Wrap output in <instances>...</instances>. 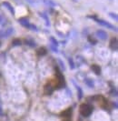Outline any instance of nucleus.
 Segmentation results:
<instances>
[{"mask_svg": "<svg viewBox=\"0 0 118 121\" xmlns=\"http://www.w3.org/2000/svg\"><path fill=\"white\" fill-rule=\"evenodd\" d=\"M16 1H18V0H16Z\"/></svg>", "mask_w": 118, "mask_h": 121, "instance_id": "f704fd0d", "label": "nucleus"}, {"mask_svg": "<svg viewBox=\"0 0 118 121\" xmlns=\"http://www.w3.org/2000/svg\"><path fill=\"white\" fill-rule=\"evenodd\" d=\"M50 48H51V50L54 51V52H55V53H57V52H58L57 47H55V46H53V45H50Z\"/></svg>", "mask_w": 118, "mask_h": 121, "instance_id": "bb28decb", "label": "nucleus"}, {"mask_svg": "<svg viewBox=\"0 0 118 121\" xmlns=\"http://www.w3.org/2000/svg\"><path fill=\"white\" fill-rule=\"evenodd\" d=\"M58 64H59V66H60V67H61V69L63 70V71H65V64H64V62L61 60V59H58Z\"/></svg>", "mask_w": 118, "mask_h": 121, "instance_id": "4be33fe9", "label": "nucleus"}, {"mask_svg": "<svg viewBox=\"0 0 118 121\" xmlns=\"http://www.w3.org/2000/svg\"><path fill=\"white\" fill-rule=\"evenodd\" d=\"M87 17L88 18H92L93 20H94L96 23H98V24L102 26H105L106 28H109V29H111V30H114V31H117V28L114 26H113L112 24H110L109 22H107V21H105V20H103V19H100V18L96 17L95 16H87Z\"/></svg>", "mask_w": 118, "mask_h": 121, "instance_id": "f257e3e1", "label": "nucleus"}, {"mask_svg": "<svg viewBox=\"0 0 118 121\" xmlns=\"http://www.w3.org/2000/svg\"><path fill=\"white\" fill-rule=\"evenodd\" d=\"M93 109L94 108H93V107H92L91 105H88V104H82V105L80 106L79 111H80V114H81L83 117H88L89 116L92 114Z\"/></svg>", "mask_w": 118, "mask_h": 121, "instance_id": "7ed1b4c3", "label": "nucleus"}, {"mask_svg": "<svg viewBox=\"0 0 118 121\" xmlns=\"http://www.w3.org/2000/svg\"><path fill=\"white\" fill-rule=\"evenodd\" d=\"M2 5L5 6V7H6L12 15H15V9H14V7L12 6V5L9 3V2H7V1H4V2L2 3Z\"/></svg>", "mask_w": 118, "mask_h": 121, "instance_id": "9b49d317", "label": "nucleus"}, {"mask_svg": "<svg viewBox=\"0 0 118 121\" xmlns=\"http://www.w3.org/2000/svg\"><path fill=\"white\" fill-rule=\"evenodd\" d=\"M26 1H28L29 3H31V4H34V3H35V0H26Z\"/></svg>", "mask_w": 118, "mask_h": 121, "instance_id": "c756f323", "label": "nucleus"}, {"mask_svg": "<svg viewBox=\"0 0 118 121\" xmlns=\"http://www.w3.org/2000/svg\"><path fill=\"white\" fill-rule=\"evenodd\" d=\"M64 121H71V119H69V118H66L65 120H64Z\"/></svg>", "mask_w": 118, "mask_h": 121, "instance_id": "7c9ffc66", "label": "nucleus"}, {"mask_svg": "<svg viewBox=\"0 0 118 121\" xmlns=\"http://www.w3.org/2000/svg\"><path fill=\"white\" fill-rule=\"evenodd\" d=\"M74 1H76V0H74Z\"/></svg>", "mask_w": 118, "mask_h": 121, "instance_id": "473e14b6", "label": "nucleus"}, {"mask_svg": "<svg viewBox=\"0 0 118 121\" xmlns=\"http://www.w3.org/2000/svg\"><path fill=\"white\" fill-rule=\"evenodd\" d=\"M14 31H15V29H14L13 27H8L6 30L3 31V32H2V31H0V37H5V38L9 37L11 35H13Z\"/></svg>", "mask_w": 118, "mask_h": 121, "instance_id": "20e7f679", "label": "nucleus"}, {"mask_svg": "<svg viewBox=\"0 0 118 121\" xmlns=\"http://www.w3.org/2000/svg\"><path fill=\"white\" fill-rule=\"evenodd\" d=\"M84 82H85V84L88 86L89 87H94V81H93V80H92L91 78H84Z\"/></svg>", "mask_w": 118, "mask_h": 121, "instance_id": "2eb2a0df", "label": "nucleus"}, {"mask_svg": "<svg viewBox=\"0 0 118 121\" xmlns=\"http://www.w3.org/2000/svg\"><path fill=\"white\" fill-rule=\"evenodd\" d=\"M55 77H56V79H57V84H56L55 88L60 89L62 87H64L65 85V78L63 76V73L61 72V70H59L57 67H55Z\"/></svg>", "mask_w": 118, "mask_h": 121, "instance_id": "f03ea898", "label": "nucleus"}, {"mask_svg": "<svg viewBox=\"0 0 118 121\" xmlns=\"http://www.w3.org/2000/svg\"><path fill=\"white\" fill-rule=\"evenodd\" d=\"M28 29H30V30H33V31H38V28L35 26V25H32V24L29 25V26H28Z\"/></svg>", "mask_w": 118, "mask_h": 121, "instance_id": "393cba45", "label": "nucleus"}, {"mask_svg": "<svg viewBox=\"0 0 118 121\" xmlns=\"http://www.w3.org/2000/svg\"><path fill=\"white\" fill-rule=\"evenodd\" d=\"M42 1H43V3H44L45 5H46V6H48L54 7V6H56V3H55L54 0H42Z\"/></svg>", "mask_w": 118, "mask_h": 121, "instance_id": "4468645a", "label": "nucleus"}, {"mask_svg": "<svg viewBox=\"0 0 118 121\" xmlns=\"http://www.w3.org/2000/svg\"><path fill=\"white\" fill-rule=\"evenodd\" d=\"M72 108H69L65 109V110H64L61 114H60V116L62 117H65V118H69L71 116H72Z\"/></svg>", "mask_w": 118, "mask_h": 121, "instance_id": "1a4fd4ad", "label": "nucleus"}, {"mask_svg": "<svg viewBox=\"0 0 118 121\" xmlns=\"http://www.w3.org/2000/svg\"><path fill=\"white\" fill-rule=\"evenodd\" d=\"M0 76H1V73H0Z\"/></svg>", "mask_w": 118, "mask_h": 121, "instance_id": "72a5a7b5", "label": "nucleus"}, {"mask_svg": "<svg viewBox=\"0 0 118 121\" xmlns=\"http://www.w3.org/2000/svg\"><path fill=\"white\" fill-rule=\"evenodd\" d=\"M3 116V109L1 108V106H0V117H2Z\"/></svg>", "mask_w": 118, "mask_h": 121, "instance_id": "c85d7f7f", "label": "nucleus"}, {"mask_svg": "<svg viewBox=\"0 0 118 121\" xmlns=\"http://www.w3.org/2000/svg\"><path fill=\"white\" fill-rule=\"evenodd\" d=\"M6 23V17H3V16H0V24L1 25H4Z\"/></svg>", "mask_w": 118, "mask_h": 121, "instance_id": "a878e982", "label": "nucleus"}, {"mask_svg": "<svg viewBox=\"0 0 118 121\" xmlns=\"http://www.w3.org/2000/svg\"><path fill=\"white\" fill-rule=\"evenodd\" d=\"M113 107H114V108L117 109V108H118V105H117V103H116V102H113Z\"/></svg>", "mask_w": 118, "mask_h": 121, "instance_id": "cd10ccee", "label": "nucleus"}, {"mask_svg": "<svg viewBox=\"0 0 118 121\" xmlns=\"http://www.w3.org/2000/svg\"><path fill=\"white\" fill-rule=\"evenodd\" d=\"M109 48L112 49V50H114L116 51L118 48V42H117V38L116 37H113L110 41V44H109Z\"/></svg>", "mask_w": 118, "mask_h": 121, "instance_id": "39448f33", "label": "nucleus"}, {"mask_svg": "<svg viewBox=\"0 0 118 121\" xmlns=\"http://www.w3.org/2000/svg\"><path fill=\"white\" fill-rule=\"evenodd\" d=\"M109 17H112L114 20H115V21H117L118 20V16L117 14H115V13H109Z\"/></svg>", "mask_w": 118, "mask_h": 121, "instance_id": "412c9836", "label": "nucleus"}, {"mask_svg": "<svg viewBox=\"0 0 118 121\" xmlns=\"http://www.w3.org/2000/svg\"><path fill=\"white\" fill-rule=\"evenodd\" d=\"M88 41L90 44H92V45H96V43H97V41L95 40V39H94L93 37H91V36H88Z\"/></svg>", "mask_w": 118, "mask_h": 121, "instance_id": "b1692460", "label": "nucleus"}, {"mask_svg": "<svg viewBox=\"0 0 118 121\" xmlns=\"http://www.w3.org/2000/svg\"><path fill=\"white\" fill-rule=\"evenodd\" d=\"M38 15L41 17L44 20H45V23H46V26H50V21H49V18H48V16L46 12H39Z\"/></svg>", "mask_w": 118, "mask_h": 121, "instance_id": "9d476101", "label": "nucleus"}, {"mask_svg": "<svg viewBox=\"0 0 118 121\" xmlns=\"http://www.w3.org/2000/svg\"><path fill=\"white\" fill-rule=\"evenodd\" d=\"M18 22H19V24L22 25L24 27H26V28H28V26H29V25H30L29 20H28V18H26V17L19 18V19H18Z\"/></svg>", "mask_w": 118, "mask_h": 121, "instance_id": "0eeeda50", "label": "nucleus"}, {"mask_svg": "<svg viewBox=\"0 0 118 121\" xmlns=\"http://www.w3.org/2000/svg\"><path fill=\"white\" fill-rule=\"evenodd\" d=\"M76 87L77 93H78V99L80 100V99H82V97H83V90L79 86H76Z\"/></svg>", "mask_w": 118, "mask_h": 121, "instance_id": "a211bd4d", "label": "nucleus"}, {"mask_svg": "<svg viewBox=\"0 0 118 121\" xmlns=\"http://www.w3.org/2000/svg\"><path fill=\"white\" fill-rule=\"evenodd\" d=\"M0 47H1V41H0Z\"/></svg>", "mask_w": 118, "mask_h": 121, "instance_id": "2f4dec72", "label": "nucleus"}, {"mask_svg": "<svg viewBox=\"0 0 118 121\" xmlns=\"http://www.w3.org/2000/svg\"><path fill=\"white\" fill-rule=\"evenodd\" d=\"M95 34H96V36H97L99 39H101V40H106V38H107V34H106V32L104 30H102V29L97 30Z\"/></svg>", "mask_w": 118, "mask_h": 121, "instance_id": "423d86ee", "label": "nucleus"}, {"mask_svg": "<svg viewBox=\"0 0 118 121\" xmlns=\"http://www.w3.org/2000/svg\"><path fill=\"white\" fill-rule=\"evenodd\" d=\"M36 54L37 56H46L47 54V50L46 48H40L38 49L37 51H36Z\"/></svg>", "mask_w": 118, "mask_h": 121, "instance_id": "f8f14e48", "label": "nucleus"}, {"mask_svg": "<svg viewBox=\"0 0 118 121\" xmlns=\"http://www.w3.org/2000/svg\"><path fill=\"white\" fill-rule=\"evenodd\" d=\"M25 44L26 46H28V47H31V48H35L36 46V44L33 40H25Z\"/></svg>", "mask_w": 118, "mask_h": 121, "instance_id": "f3484780", "label": "nucleus"}, {"mask_svg": "<svg viewBox=\"0 0 118 121\" xmlns=\"http://www.w3.org/2000/svg\"><path fill=\"white\" fill-rule=\"evenodd\" d=\"M21 45H22V40L19 39V38H16L12 41V46L13 47H19Z\"/></svg>", "mask_w": 118, "mask_h": 121, "instance_id": "dca6fc26", "label": "nucleus"}, {"mask_svg": "<svg viewBox=\"0 0 118 121\" xmlns=\"http://www.w3.org/2000/svg\"><path fill=\"white\" fill-rule=\"evenodd\" d=\"M92 70L94 71L95 75H100L101 74V67L98 65H92Z\"/></svg>", "mask_w": 118, "mask_h": 121, "instance_id": "ddd939ff", "label": "nucleus"}, {"mask_svg": "<svg viewBox=\"0 0 118 121\" xmlns=\"http://www.w3.org/2000/svg\"><path fill=\"white\" fill-rule=\"evenodd\" d=\"M68 62H69V66H70L71 69H75L76 66H75V63H74V60H73V58L69 57V58H68Z\"/></svg>", "mask_w": 118, "mask_h": 121, "instance_id": "aec40b11", "label": "nucleus"}, {"mask_svg": "<svg viewBox=\"0 0 118 121\" xmlns=\"http://www.w3.org/2000/svg\"><path fill=\"white\" fill-rule=\"evenodd\" d=\"M44 91H45V94L46 95H51L54 92L53 86L51 85V84H49V83L46 84V85L45 86V87H44Z\"/></svg>", "mask_w": 118, "mask_h": 121, "instance_id": "6e6552de", "label": "nucleus"}, {"mask_svg": "<svg viewBox=\"0 0 118 121\" xmlns=\"http://www.w3.org/2000/svg\"><path fill=\"white\" fill-rule=\"evenodd\" d=\"M110 94L112 95L113 97H117V90L114 88V87H112L111 88V91H110Z\"/></svg>", "mask_w": 118, "mask_h": 121, "instance_id": "5701e85b", "label": "nucleus"}, {"mask_svg": "<svg viewBox=\"0 0 118 121\" xmlns=\"http://www.w3.org/2000/svg\"><path fill=\"white\" fill-rule=\"evenodd\" d=\"M50 42H51V45H53L55 47H58V41H57L54 36H51V37H50Z\"/></svg>", "mask_w": 118, "mask_h": 121, "instance_id": "6ab92c4d", "label": "nucleus"}]
</instances>
